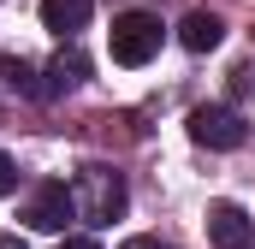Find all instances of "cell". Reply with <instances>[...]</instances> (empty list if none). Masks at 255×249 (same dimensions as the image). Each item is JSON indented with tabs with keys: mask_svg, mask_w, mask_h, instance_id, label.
Instances as JSON below:
<instances>
[{
	"mask_svg": "<svg viewBox=\"0 0 255 249\" xmlns=\"http://www.w3.org/2000/svg\"><path fill=\"white\" fill-rule=\"evenodd\" d=\"M71 202H77V220L83 226H113L125 214V178L107 172V166H83L71 178Z\"/></svg>",
	"mask_w": 255,
	"mask_h": 249,
	"instance_id": "1",
	"label": "cell"
},
{
	"mask_svg": "<svg viewBox=\"0 0 255 249\" xmlns=\"http://www.w3.org/2000/svg\"><path fill=\"white\" fill-rule=\"evenodd\" d=\"M160 54V18L154 12H119L113 18V60L119 65H148Z\"/></svg>",
	"mask_w": 255,
	"mask_h": 249,
	"instance_id": "2",
	"label": "cell"
},
{
	"mask_svg": "<svg viewBox=\"0 0 255 249\" xmlns=\"http://www.w3.org/2000/svg\"><path fill=\"white\" fill-rule=\"evenodd\" d=\"M18 220H24L30 232H65V226L77 220V202H71V190H65V184H36L30 196H24Z\"/></svg>",
	"mask_w": 255,
	"mask_h": 249,
	"instance_id": "3",
	"label": "cell"
},
{
	"mask_svg": "<svg viewBox=\"0 0 255 249\" xmlns=\"http://www.w3.org/2000/svg\"><path fill=\"white\" fill-rule=\"evenodd\" d=\"M190 136L202 148H244L250 124H244V113H232V107H196L190 113Z\"/></svg>",
	"mask_w": 255,
	"mask_h": 249,
	"instance_id": "4",
	"label": "cell"
},
{
	"mask_svg": "<svg viewBox=\"0 0 255 249\" xmlns=\"http://www.w3.org/2000/svg\"><path fill=\"white\" fill-rule=\"evenodd\" d=\"M208 238H214V249H255V220L238 202H214L208 208Z\"/></svg>",
	"mask_w": 255,
	"mask_h": 249,
	"instance_id": "5",
	"label": "cell"
},
{
	"mask_svg": "<svg viewBox=\"0 0 255 249\" xmlns=\"http://www.w3.org/2000/svg\"><path fill=\"white\" fill-rule=\"evenodd\" d=\"M178 42H184L190 54H208V48H220V42H226V24H220L214 12H190V18L178 24Z\"/></svg>",
	"mask_w": 255,
	"mask_h": 249,
	"instance_id": "6",
	"label": "cell"
},
{
	"mask_svg": "<svg viewBox=\"0 0 255 249\" xmlns=\"http://www.w3.org/2000/svg\"><path fill=\"white\" fill-rule=\"evenodd\" d=\"M89 12H95V0H42V24H48V30H60V36L83 30V24H89Z\"/></svg>",
	"mask_w": 255,
	"mask_h": 249,
	"instance_id": "7",
	"label": "cell"
},
{
	"mask_svg": "<svg viewBox=\"0 0 255 249\" xmlns=\"http://www.w3.org/2000/svg\"><path fill=\"white\" fill-rule=\"evenodd\" d=\"M0 83L18 89V95H30V101L54 95V83H36V65H30V60H12V54H0Z\"/></svg>",
	"mask_w": 255,
	"mask_h": 249,
	"instance_id": "8",
	"label": "cell"
},
{
	"mask_svg": "<svg viewBox=\"0 0 255 249\" xmlns=\"http://www.w3.org/2000/svg\"><path fill=\"white\" fill-rule=\"evenodd\" d=\"M48 77H54V89H71V83H83V77H89V60H83L77 48H60L54 65H48Z\"/></svg>",
	"mask_w": 255,
	"mask_h": 249,
	"instance_id": "9",
	"label": "cell"
},
{
	"mask_svg": "<svg viewBox=\"0 0 255 249\" xmlns=\"http://www.w3.org/2000/svg\"><path fill=\"white\" fill-rule=\"evenodd\" d=\"M255 89V65H238V71H232V95H250Z\"/></svg>",
	"mask_w": 255,
	"mask_h": 249,
	"instance_id": "10",
	"label": "cell"
},
{
	"mask_svg": "<svg viewBox=\"0 0 255 249\" xmlns=\"http://www.w3.org/2000/svg\"><path fill=\"white\" fill-rule=\"evenodd\" d=\"M6 190H18V166H12V154H0V196Z\"/></svg>",
	"mask_w": 255,
	"mask_h": 249,
	"instance_id": "11",
	"label": "cell"
},
{
	"mask_svg": "<svg viewBox=\"0 0 255 249\" xmlns=\"http://www.w3.org/2000/svg\"><path fill=\"white\" fill-rule=\"evenodd\" d=\"M119 249H172V244H160V238H125Z\"/></svg>",
	"mask_w": 255,
	"mask_h": 249,
	"instance_id": "12",
	"label": "cell"
},
{
	"mask_svg": "<svg viewBox=\"0 0 255 249\" xmlns=\"http://www.w3.org/2000/svg\"><path fill=\"white\" fill-rule=\"evenodd\" d=\"M0 249H30V244H24L18 232H0Z\"/></svg>",
	"mask_w": 255,
	"mask_h": 249,
	"instance_id": "13",
	"label": "cell"
},
{
	"mask_svg": "<svg viewBox=\"0 0 255 249\" xmlns=\"http://www.w3.org/2000/svg\"><path fill=\"white\" fill-rule=\"evenodd\" d=\"M60 249H101V244H95V238H65Z\"/></svg>",
	"mask_w": 255,
	"mask_h": 249,
	"instance_id": "14",
	"label": "cell"
}]
</instances>
